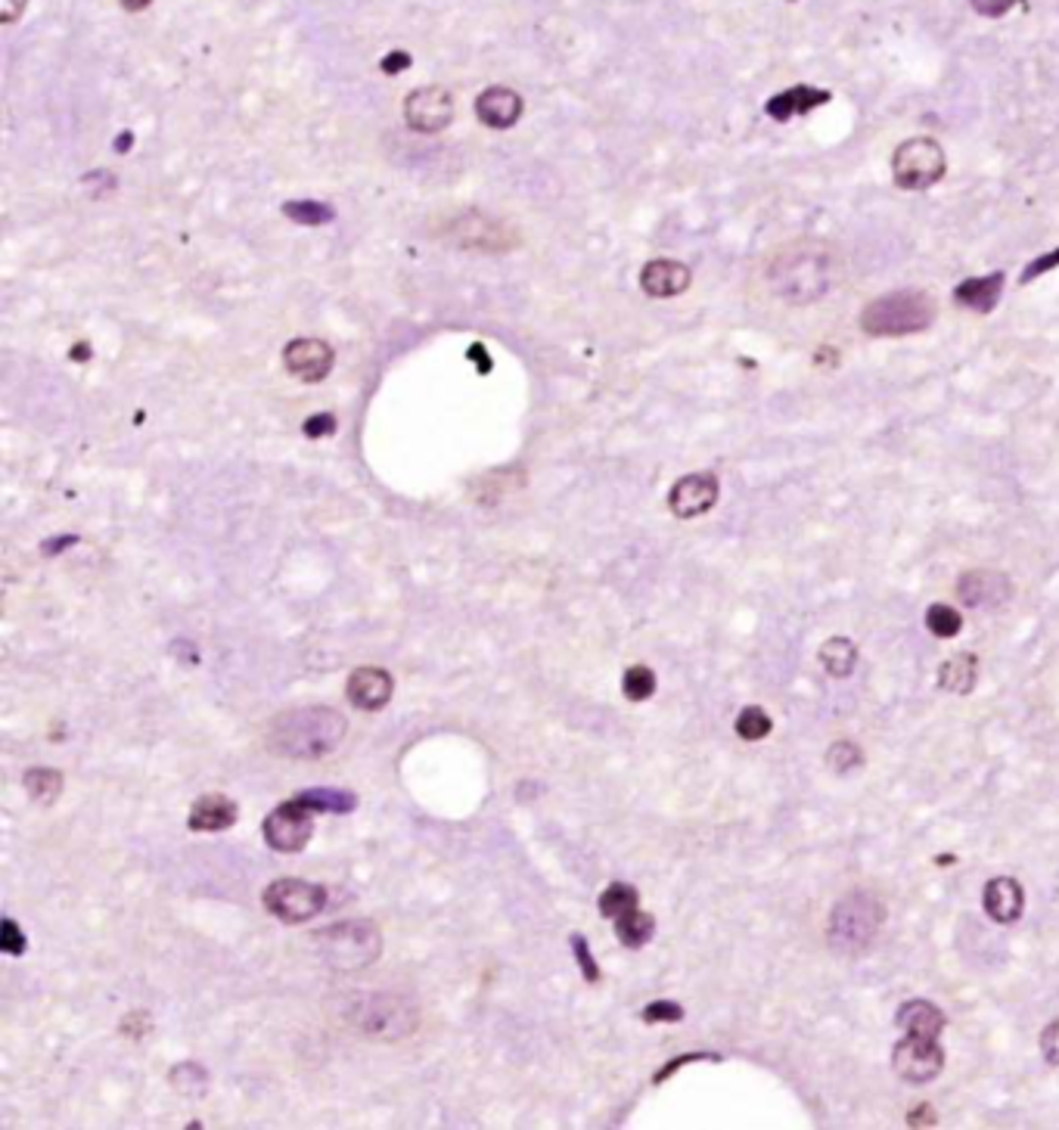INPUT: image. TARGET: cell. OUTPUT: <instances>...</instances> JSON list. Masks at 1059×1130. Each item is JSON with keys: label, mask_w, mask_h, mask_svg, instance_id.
I'll return each mask as SVG.
<instances>
[{"label": "cell", "mask_w": 1059, "mask_h": 1130, "mask_svg": "<svg viewBox=\"0 0 1059 1130\" xmlns=\"http://www.w3.org/2000/svg\"><path fill=\"white\" fill-rule=\"evenodd\" d=\"M320 960L336 972H361L382 953V932L373 920H342L314 934Z\"/></svg>", "instance_id": "obj_5"}, {"label": "cell", "mask_w": 1059, "mask_h": 1130, "mask_svg": "<svg viewBox=\"0 0 1059 1130\" xmlns=\"http://www.w3.org/2000/svg\"><path fill=\"white\" fill-rule=\"evenodd\" d=\"M820 664L830 678H848L858 664V647L848 637H830L818 652Z\"/></svg>", "instance_id": "obj_25"}, {"label": "cell", "mask_w": 1059, "mask_h": 1130, "mask_svg": "<svg viewBox=\"0 0 1059 1130\" xmlns=\"http://www.w3.org/2000/svg\"><path fill=\"white\" fill-rule=\"evenodd\" d=\"M283 211H287V218H292V221H299L304 227H318L333 221V209L323 206V202H287Z\"/></svg>", "instance_id": "obj_34"}, {"label": "cell", "mask_w": 1059, "mask_h": 1130, "mask_svg": "<svg viewBox=\"0 0 1059 1130\" xmlns=\"http://www.w3.org/2000/svg\"><path fill=\"white\" fill-rule=\"evenodd\" d=\"M1041 1053H1045V1059L1050 1066H1057L1059 1069V1019L1057 1022H1050V1026L1041 1031Z\"/></svg>", "instance_id": "obj_41"}, {"label": "cell", "mask_w": 1059, "mask_h": 1130, "mask_svg": "<svg viewBox=\"0 0 1059 1130\" xmlns=\"http://www.w3.org/2000/svg\"><path fill=\"white\" fill-rule=\"evenodd\" d=\"M690 280H693L690 268L671 258H656L640 271V287L652 299H675L690 289Z\"/></svg>", "instance_id": "obj_18"}, {"label": "cell", "mask_w": 1059, "mask_h": 1130, "mask_svg": "<svg viewBox=\"0 0 1059 1130\" xmlns=\"http://www.w3.org/2000/svg\"><path fill=\"white\" fill-rule=\"evenodd\" d=\"M171 1084L178 1087L183 1097H202L206 1074L199 1071V1066H178V1069L171 1071Z\"/></svg>", "instance_id": "obj_35"}, {"label": "cell", "mask_w": 1059, "mask_h": 1130, "mask_svg": "<svg viewBox=\"0 0 1059 1130\" xmlns=\"http://www.w3.org/2000/svg\"><path fill=\"white\" fill-rule=\"evenodd\" d=\"M572 950H576V960H578V966H581V972H585V979L600 981V966L593 963V957H590V950H588V941H585L581 934H576V938H572Z\"/></svg>", "instance_id": "obj_39"}, {"label": "cell", "mask_w": 1059, "mask_h": 1130, "mask_svg": "<svg viewBox=\"0 0 1059 1130\" xmlns=\"http://www.w3.org/2000/svg\"><path fill=\"white\" fill-rule=\"evenodd\" d=\"M892 1069L908 1084H929L945 1069V1050L939 1047V1040L905 1034L895 1043Z\"/></svg>", "instance_id": "obj_10"}, {"label": "cell", "mask_w": 1059, "mask_h": 1130, "mask_svg": "<svg viewBox=\"0 0 1059 1130\" xmlns=\"http://www.w3.org/2000/svg\"><path fill=\"white\" fill-rule=\"evenodd\" d=\"M702 1059H711V1062H718V1056L715 1053H690V1056H681V1059H675V1062H668L666 1069L659 1071L656 1074V1084H662L666 1081L668 1074H675L678 1069H683V1066H690V1062H702Z\"/></svg>", "instance_id": "obj_42"}, {"label": "cell", "mask_w": 1059, "mask_h": 1130, "mask_svg": "<svg viewBox=\"0 0 1059 1130\" xmlns=\"http://www.w3.org/2000/svg\"><path fill=\"white\" fill-rule=\"evenodd\" d=\"M982 904L991 920L1000 922V926H1010L1026 910V891H1022L1019 879H1013V876H995L985 886Z\"/></svg>", "instance_id": "obj_17"}, {"label": "cell", "mask_w": 1059, "mask_h": 1130, "mask_svg": "<svg viewBox=\"0 0 1059 1130\" xmlns=\"http://www.w3.org/2000/svg\"><path fill=\"white\" fill-rule=\"evenodd\" d=\"M827 764H830L836 773H851V770H858L863 764V752L855 746V742L839 739V742H832L830 752H827Z\"/></svg>", "instance_id": "obj_33"}, {"label": "cell", "mask_w": 1059, "mask_h": 1130, "mask_svg": "<svg viewBox=\"0 0 1059 1130\" xmlns=\"http://www.w3.org/2000/svg\"><path fill=\"white\" fill-rule=\"evenodd\" d=\"M22 783H26V789H29L31 799L44 801V804L60 799V792H62L60 770L31 768V770H26V780H22Z\"/></svg>", "instance_id": "obj_29"}, {"label": "cell", "mask_w": 1059, "mask_h": 1130, "mask_svg": "<svg viewBox=\"0 0 1059 1130\" xmlns=\"http://www.w3.org/2000/svg\"><path fill=\"white\" fill-rule=\"evenodd\" d=\"M957 597L969 609H998L1013 600V581L1010 574L995 572V569H972L960 574Z\"/></svg>", "instance_id": "obj_13"}, {"label": "cell", "mask_w": 1059, "mask_h": 1130, "mask_svg": "<svg viewBox=\"0 0 1059 1130\" xmlns=\"http://www.w3.org/2000/svg\"><path fill=\"white\" fill-rule=\"evenodd\" d=\"M733 727H737V737L740 739H746V742H758V739H765L768 733H771L773 721H771V714H768L765 709H758V706H746V709L737 714Z\"/></svg>", "instance_id": "obj_30"}, {"label": "cell", "mask_w": 1059, "mask_h": 1130, "mask_svg": "<svg viewBox=\"0 0 1059 1130\" xmlns=\"http://www.w3.org/2000/svg\"><path fill=\"white\" fill-rule=\"evenodd\" d=\"M333 348L327 346L323 339H296L283 351L287 370L302 382H323L333 370Z\"/></svg>", "instance_id": "obj_15"}, {"label": "cell", "mask_w": 1059, "mask_h": 1130, "mask_svg": "<svg viewBox=\"0 0 1059 1130\" xmlns=\"http://www.w3.org/2000/svg\"><path fill=\"white\" fill-rule=\"evenodd\" d=\"M342 1019L358 1028L363 1038L394 1040L410 1038L420 1026V1012L408 997L392 991H346L342 997Z\"/></svg>", "instance_id": "obj_3"}, {"label": "cell", "mask_w": 1059, "mask_h": 1130, "mask_svg": "<svg viewBox=\"0 0 1059 1130\" xmlns=\"http://www.w3.org/2000/svg\"><path fill=\"white\" fill-rule=\"evenodd\" d=\"M936 320V304L920 289H895L873 302H867L861 311V330L877 339H895V336H913L932 327Z\"/></svg>", "instance_id": "obj_4"}, {"label": "cell", "mask_w": 1059, "mask_h": 1130, "mask_svg": "<svg viewBox=\"0 0 1059 1130\" xmlns=\"http://www.w3.org/2000/svg\"><path fill=\"white\" fill-rule=\"evenodd\" d=\"M895 1026L901 1028L905 1034H917V1038H932L939 1040V1034L948 1026L945 1012L929 1003V1000H908L901 1003L898 1012H895Z\"/></svg>", "instance_id": "obj_22"}, {"label": "cell", "mask_w": 1059, "mask_h": 1130, "mask_svg": "<svg viewBox=\"0 0 1059 1130\" xmlns=\"http://www.w3.org/2000/svg\"><path fill=\"white\" fill-rule=\"evenodd\" d=\"M882 920H886V907L879 904L873 894L851 891L830 910V926H827L830 944L846 953L867 950L882 929Z\"/></svg>", "instance_id": "obj_6"}, {"label": "cell", "mask_w": 1059, "mask_h": 1130, "mask_svg": "<svg viewBox=\"0 0 1059 1130\" xmlns=\"http://www.w3.org/2000/svg\"><path fill=\"white\" fill-rule=\"evenodd\" d=\"M264 907L273 920L299 926V922L314 920L327 907V889L314 886L308 879H277L264 889Z\"/></svg>", "instance_id": "obj_8"}, {"label": "cell", "mask_w": 1059, "mask_h": 1130, "mask_svg": "<svg viewBox=\"0 0 1059 1130\" xmlns=\"http://www.w3.org/2000/svg\"><path fill=\"white\" fill-rule=\"evenodd\" d=\"M336 429V420L327 413V417H311V420L304 422V432L311 438H320V436H330Z\"/></svg>", "instance_id": "obj_43"}, {"label": "cell", "mask_w": 1059, "mask_h": 1130, "mask_svg": "<svg viewBox=\"0 0 1059 1130\" xmlns=\"http://www.w3.org/2000/svg\"><path fill=\"white\" fill-rule=\"evenodd\" d=\"M1016 3H1026V0H972V10L979 16H988V19H1000L1013 10Z\"/></svg>", "instance_id": "obj_40"}, {"label": "cell", "mask_w": 1059, "mask_h": 1130, "mask_svg": "<svg viewBox=\"0 0 1059 1130\" xmlns=\"http://www.w3.org/2000/svg\"><path fill=\"white\" fill-rule=\"evenodd\" d=\"M979 683V659L972 652H957L939 668V687L945 693L969 696Z\"/></svg>", "instance_id": "obj_24"}, {"label": "cell", "mask_w": 1059, "mask_h": 1130, "mask_svg": "<svg viewBox=\"0 0 1059 1130\" xmlns=\"http://www.w3.org/2000/svg\"><path fill=\"white\" fill-rule=\"evenodd\" d=\"M404 121L420 134H439L454 121V97L439 84L417 88L404 100Z\"/></svg>", "instance_id": "obj_12"}, {"label": "cell", "mask_w": 1059, "mask_h": 1130, "mask_svg": "<svg viewBox=\"0 0 1059 1130\" xmlns=\"http://www.w3.org/2000/svg\"><path fill=\"white\" fill-rule=\"evenodd\" d=\"M1003 271L988 273V277H967L960 287H953V302L963 304L976 314H991L1003 296Z\"/></svg>", "instance_id": "obj_21"}, {"label": "cell", "mask_w": 1059, "mask_h": 1130, "mask_svg": "<svg viewBox=\"0 0 1059 1130\" xmlns=\"http://www.w3.org/2000/svg\"><path fill=\"white\" fill-rule=\"evenodd\" d=\"M237 823V804L228 796H202V799L190 808V829L197 832H221Z\"/></svg>", "instance_id": "obj_23"}, {"label": "cell", "mask_w": 1059, "mask_h": 1130, "mask_svg": "<svg viewBox=\"0 0 1059 1130\" xmlns=\"http://www.w3.org/2000/svg\"><path fill=\"white\" fill-rule=\"evenodd\" d=\"M640 904V894H637L635 886H625V882H612L609 889L600 894V913L606 920H619L625 913H631Z\"/></svg>", "instance_id": "obj_28"}, {"label": "cell", "mask_w": 1059, "mask_h": 1130, "mask_svg": "<svg viewBox=\"0 0 1059 1130\" xmlns=\"http://www.w3.org/2000/svg\"><path fill=\"white\" fill-rule=\"evenodd\" d=\"M830 100L832 93L823 91V88H815V84H796V88H789V91L771 97L768 106H765V112H768L773 121H789L796 119V116L815 112L818 106H827Z\"/></svg>", "instance_id": "obj_20"}, {"label": "cell", "mask_w": 1059, "mask_h": 1130, "mask_svg": "<svg viewBox=\"0 0 1059 1130\" xmlns=\"http://www.w3.org/2000/svg\"><path fill=\"white\" fill-rule=\"evenodd\" d=\"M476 116L482 121L484 128H494V131H507L513 128L519 116H522V97L510 88H488V91L479 93L476 100Z\"/></svg>", "instance_id": "obj_19"}, {"label": "cell", "mask_w": 1059, "mask_h": 1130, "mask_svg": "<svg viewBox=\"0 0 1059 1130\" xmlns=\"http://www.w3.org/2000/svg\"><path fill=\"white\" fill-rule=\"evenodd\" d=\"M718 494H721V484L715 472H690L675 482L668 494V507L678 519H697L718 503Z\"/></svg>", "instance_id": "obj_14"}, {"label": "cell", "mask_w": 1059, "mask_h": 1130, "mask_svg": "<svg viewBox=\"0 0 1059 1130\" xmlns=\"http://www.w3.org/2000/svg\"><path fill=\"white\" fill-rule=\"evenodd\" d=\"M349 733V721L342 711L330 706H302L280 711L268 723V749L289 761H318L333 754Z\"/></svg>", "instance_id": "obj_1"}, {"label": "cell", "mask_w": 1059, "mask_h": 1130, "mask_svg": "<svg viewBox=\"0 0 1059 1130\" xmlns=\"http://www.w3.org/2000/svg\"><path fill=\"white\" fill-rule=\"evenodd\" d=\"M261 836H264V842L271 844L273 851L296 854L314 836V811L304 808L299 799L283 801V804H277L271 814L264 817Z\"/></svg>", "instance_id": "obj_9"}, {"label": "cell", "mask_w": 1059, "mask_h": 1130, "mask_svg": "<svg viewBox=\"0 0 1059 1130\" xmlns=\"http://www.w3.org/2000/svg\"><path fill=\"white\" fill-rule=\"evenodd\" d=\"M683 1019V1007L675 1003V1000H652L650 1007H643V1022H681Z\"/></svg>", "instance_id": "obj_36"}, {"label": "cell", "mask_w": 1059, "mask_h": 1130, "mask_svg": "<svg viewBox=\"0 0 1059 1130\" xmlns=\"http://www.w3.org/2000/svg\"><path fill=\"white\" fill-rule=\"evenodd\" d=\"M150 3H152V0H121V7H124V10H131V13H140V10H147Z\"/></svg>", "instance_id": "obj_47"}, {"label": "cell", "mask_w": 1059, "mask_h": 1130, "mask_svg": "<svg viewBox=\"0 0 1059 1130\" xmlns=\"http://www.w3.org/2000/svg\"><path fill=\"white\" fill-rule=\"evenodd\" d=\"M448 240L472 252H507L519 242V237L503 221H494L482 211H467L448 224Z\"/></svg>", "instance_id": "obj_11"}, {"label": "cell", "mask_w": 1059, "mask_h": 1130, "mask_svg": "<svg viewBox=\"0 0 1059 1130\" xmlns=\"http://www.w3.org/2000/svg\"><path fill=\"white\" fill-rule=\"evenodd\" d=\"M0 948L3 953L10 957H19L26 950V932L16 926V920H3V929H0Z\"/></svg>", "instance_id": "obj_37"}, {"label": "cell", "mask_w": 1059, "mask_h": 1130, "mask_svg": "<svg viewBox=\"0 0 1059 1130\" xmlns=\"http://www.w3.org/2000/svg\"><path fill=\"white\" fill-rule=\"evenodd\" d=\"M652 932H656V920H652L650 913H643L640 907L616 920V934H619V941L625 948H643L652 938Z\"/></svg>", "instance_id": "obj_27"}, {"label": "cell", "mask_w": 1059, "mask_h": 1130, "mask_svg": "<svg viewBox=\"0 0 1059 1130\" xmlns=\"http://www.w3.org/2000/svg\"><path fill=\"white\" fill-rule=\"evenodd\" d=\"M296 799L314 814H349L358 808L354 792H346V789H304Z\"/></svg>", "instance_id": "obj_26"}, {"label": "cell", "mask_w": 1059, "mask_h": 1130, "mask_svg": "<svg viewBox=\"0 0 1059 1130\" xmlns=\"http://www.w3.org/2000/svg\"><path fill=\"white\" fill-rule=\"evenodd\" d=\"M908 1124H913V1128H920V1124H936L932 1106H920L917 1112H908Z\"/></svg>", "instance_id": "obj_45"}, {"label": "cell", "mask_w": 1059, "mask_h": 1130, "mask_svg": "<svg viewBox=\"0 0 1059 1130\" xmlns=\"http://www.w3.org/2000/svg\"><path fill=\"white\" fill-rule=\"evenodd\" d=\"M1053 268H1059V246L1053 252H1045V256H1038L1035 261H1029L1022 277H1019V283H1031V280H1038L1041 273L1053 271Z\"/></svg>", "instance_id": "obj_38"}, {"label": "cell", "mask_w": 1059, "mask_h": 1130, "mask_svg": "<svg viewBox=\"0 0 1059 1130\" xmlns=\"http://www.w3.org/2000/svg\"><path fill=\"white\" fill-rule=\"evenodd\" d=\"M948 171V156L941 150L936 137H910L898 143L892 156V181L901 190H929L945 178Z\"/></svg>", "instance_id": "obj_7"}, {"label": "cell", "mask_w": 1059, "mask_h": 1130, "mask_svg": "<svg viewBox=\"0 0 1059 1130\" xmlns=\"http://www.w3.org/2000/svg\"><path fill=\"white\" fill-rule=\"evenodd\" d=\"M26 3L29 0H0V19L3 22H16L22 16V10H26Z\"/></svg>", "instance_id": "obj_44"}, {"label": "cell", "mask_w": 1059, "mask_h": 1130, "mask_svg": "<svg viewBox=\"0 0 1059 1130\" xmlns=\"http://www.w3.org/2000/svg\"><path fill=\"white\" fill-rule=\"evenodd\" d=\"M394 680L386 668H358L346 683V696L358 711H379L392 702Z\"/></svg>", "instance_id": "obj_16"}, {"label": "cell", "mask_w": 1059, "mask_h": 1130, "mask_svg": "<svg viewBox=\"0 0 1059 1130\" xmlns=\"http://www.w3.org/2000/svg\"><path fill=\"white\" fill-rule=\"evenodd\" d=\"M408 66H410L408 53H392L389 60L382 62V69H386V72H401V69H408Z\"/></svg>", "instance_id": "obj_46"}, {"label": "cell", "mask_w": 1059, "mask_h": 1130, "mask_svg": "<svg viewBox=\"0 0 1059 1130\" xmlns=\"http://www.w3.org/2000/svg\"><path fill=\"white\" fill-rule=\"evenodd\" d=\"M768 283L783 302L818 304L836 287V252L818 240L792 242L771 261Z\"/></svg>", "instance_id": "obj_2"}, {"label": "cell", "mask_w": 1059, "mask_h": 1130, "mask_svg": "<svg viewBox=\"0 0 1059 1130\" xmlns=\"http://www.w3.org/2000/svg\"><path fill=\"white\" fill-rule=\"evenodd\" d=\"M926 628L941 637V640H951L957 633L963 631V618L960 612L948 603H932L926 609Z\"/></svg>", "instance_id": "obj_31"}, {"label": "cell", "mask_w": 1059, "mask_h": 1130, "mask_svg": "<svg viewBox=\"0 0 1059 1130\" xmlns=\"http://www.w3.org/2000/svg\"><path fill=\"white\" fill-rule=\"evenodd\" d=\"M621 690H625V696H628L631 702H647V699L656 693V674H652V668H647V664H631V668L625 671V678H621Z\"/></svg>", "instance_id": "obj_32"}]
</instances>
